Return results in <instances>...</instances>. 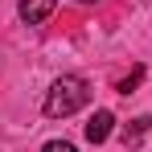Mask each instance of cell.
<instances>
[{
  "mask_svg": "<svg viewBox=\"0 0 152 152\" xmlns=\"http://www.w3.org/2000/svg\"><path fill=\"white\" fill-rule=\"evenodd\" d=\"M86 103H91V86H86V78H82V74H62V78L50 82L41 111H45L50 119H70V115H78Z\"/></svg>",
  "mask_w": 152,
  "mask_h": 152,
  "instance_id": "1",
  "label": "cell"
},
{
  "mask_svg": "<svg viewBox=\"0 0 152 152\" xmlns=\"http://www.w3.org/2000/svg\"><path fill=\"white\" fill-rule=\"evenodd\" d=\"M53 8H58V0H21L17 4V12H21L25 25H45L53 17Z\"/></svg>",
  "mask_w": 152,
  "mask_h": 152,
  "instance_id": "2",
  "label": "cell"
},
{
  "mask_svg": "<svg viewBox=\"0 0 152 152\" xmlns=\"http://www.w3.org/2000/svg\"><path fill=\"white\" fill-rule=\"evenodd\" d=\"M111 132H115V115H111V111H95V115L86 119V140H91V144H103Z\"/></svg>",
  "mask_w": 152,
  "mask_h": 152,
  "instance_id": "3",
  "label": "cell"
},
{
  "mask_svg": "<svg viewBox=\"0 0 152 152\" xmlns=\"http://www.w3.org/2000/svg\"><path fill=\"white\" fill-rule=\"evenodd\" d=\"M148 132H152V115H136V119L124 127V144H127V148H136Z\"/></svg>",
  "mask_w": 152,
  "mask_h": 152,
  "instance_id": "4",
  "label": "cell"
},
{
  "mask_svg": "<svg viewBox=\"0 0 152 152\" xmlns=\"http://www.w3.org/2000/svg\"><path fill=\"white\" fill-rule=\"evenodd\" d=\"M140 82H144V66H136L127 78H119V82H115V91H119V95H136V86H140Z\"/></svg>",
  "mask_w": 152,
  "mask_h": 152,
  "instance_id": "5",
  "label": "cell"
},
{
  "mask_svg": "<svg viewBox=\"0 0 152 152\" xmlns=\"http://www.w3.org/2000/svg\"><path fill=\"white\" fill-rule=\"evenodd\" d=\"M41 152H78V148L70 144V140H45V144H41Z\"/></svg>",
  "mask_w": 152,
  "mask_h": 152,
  "instance_id": "6",
  "label": "cell"
},
{
  "mask_svg": "<svg viewBox=\"0 0 152 152\" xmlns=\"http://www.w3.org/2000/svg\"><path fill=\"white\" fill-rule=\"evenodd\" d=\"M74 4H99V0H74Z\"/></svg>",
  "mask_w": 152,
  "mask_h": 152,
  "instance_id": "7",
  "label": "cell"
}]
</instances>
